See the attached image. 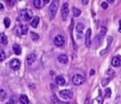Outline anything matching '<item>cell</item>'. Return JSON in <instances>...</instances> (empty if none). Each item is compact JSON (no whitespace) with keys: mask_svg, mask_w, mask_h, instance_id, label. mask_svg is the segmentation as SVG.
I'll list each match as a JSON object with an SVG mask.
<instances>
[{"mask_svg":"<svg viewBox=\"0 0 121 104\" xmlns=\"http://www.w3.org/2000/svg\"><path fill=\"white\" fill-rule=\"evenodd\" d=\"M5 60V53H4L3 50H0V62Z\"/></svg>","mask_w":121,"mask_h":104,"instance_id":"cb8c5ba5","label":"cell"},{"mask_svg":"<svg viewBox=\"0 0 121 104\" xmlns=\"http://www.w3.org/2000/svg\"><path fill=\"white\" fill-rule=\"evenodd\" d=\"M82 2H83L84 5H86V4H88V2H89V0H82Z\"/></svg>","mask_w":121,"mask_h":104,"instance_id":"f1b7e54d","label":"cell"},{"mask_svg":"<svg viewBox=\"0 0 121 104\" xmlns=\"http://www.w3.org/2000/svg\"><path fill=\"white\" fill-rule=\"evenodd\" d=\"M57 8H59V0H53L51 2L50 6H49V17H50L51 20L54 19L56 12H57Z\"/></svg>","mask_w":121,"mask_h":104,"instance_id":"6da1fadb","label":"cell"},{"mask_svg":"<svg viewBox=\"0 0 121 104\" xmlns=\"http://www.w3.org/2000/svg\"><path fill=\"white\" fill-rule=\"evenodd\" d=\"M121 64V60L119 56H115V57H113V60H112V65H113L114 67H119Z\"/></svg>","mask_w":121,"mask_h":104,"instance_id":"8fae6325","label":"cell"},{"mask_svg":"<svg viewBox=\"0 0 121 104\" xmlns=\"http://www.w3.org/2000/svg\"><path fill=\"white\" fill-rule=\"evenodd\" d=\"M90 37H91V29H88L87 31H86V34H85V44L87 47H89L90 44H91Z\"/></svg>","mask_w":121,"mask_h":104,"instance_id":"9c48e42d","label":"cell"},{"mask_svg":"<svg viewBox=\"0 0 121 104\" xmlns=\"http://www.w3.org/2000/svg\"><path fill=\"white\" fill-rule=\"evenodd\" d=\"M72 83L77 86L82 85V84L84 83V77L81 74H74L72 77Z\"/></svg>","mask_w":121,"mask_h":104,"instance_id":"5b68a950","label":"cell"},{"mask_svg":"<svg viewBox=\"0 0 121 104\" xmlns=\"http://www.w3.org/2000/svg\"><path fill=\"white\" fill-rule=\"evenodd\" d=\"M81 15V10L79 9H73V17H78Z\"/></svg>","mask_w":121,"mask_h":104,"instance_id":"44dd1931","label":"cell"},{"mask_svg":"<svg viewBox=\"0 0 121 104\" xmlns=\"http://www.w3.org/2000/svg\"><path fill=\"white\" fill-rule=\"evenodd\" d=\"M10 66L12 69L17 70V69H19V67H20V62H19V60H17V58H14V60H12L10 62Z\"/></svg>","mask_w":121,"mask_h":104,"instance_id":"ba28073f","label":"cell"},{"mask_svg":"<svg viewBox=\"0 0 121 104\" xmlns=\"http://www.w3.org/2000/svg\"><path fill=\"white\" fill-rule=\"evenodd\" d=\"M102 102H103V100H102V98L101 97H98V98L95 100V104H102Z\"/></svg>","mask_w":121,"mask_h":104,"instance_id":"4316f807","label":"cell"},{"mask_svg":"<svg viewBox=\"0 0 121 104\" xmlns=\"http://www.w3.org/2000/svg\"><path fill=\"white\" fill-rule=\"evenodd\" d=\"M19 100H20V102L22 104H29V99H28V97L26 95H21L19 97Z\"/></svg>","mask_w":121,"mask_h":104,"instance_id":"ac0fdd59","label":"cell"},{"mask_svg":"<svg viewBox=\"0 0 121 104\" xmlns=\"http://www.w3.org/2000/svg\"><path fill=\"white\" fill-rule=\"evenodd\" d=\"M53 43H54V45L56 47H63L65 44V37L63 35H56L54 37Z\"/></svg>","mask_w":121,"mask_h":104,"instance_id":"8992f818","label":"cell"},{"mask_svg":"<svg viewBox=\"0 0 121 104\" xmlns=\"http://www.w3.org/2000/svg\"><path fill=\"white\" fill-rule=\"evenodd\" d=\"M111 94H112V90L109 89V88H106V89H105V97H106V98H109V97H111Z\"/></svg>","mask_w":121,"mask_h":104,"instance_id":"484cf974","label":"cell"},{"mask_svg":"<svg viewBox=\"0 0 121 104\" xmlns=\"http://www.w3.org/2000/svg\"><path fill=\"white\" fill-rule=\"evenodd\" d=\"M28 33V27L25 25H20L17 28V34L18 35H25Z\"/></svg>","mask_w":121,"mask_h":104,"instance_id":"52a82bcc","label":"cell"},{"mask_svg":"<svg viewBox=\"0 0 121 104\" xmlns=\"http://www.w3.org/2000/svg\"><path fill=\"white\" fill-rule=\"evenodd\" d=\"M72 96H73V94L70 89H64L60 91V97L62 99H65V100H70L72 98Z\"/></svg>","mask_w":121,"mask_h":104,"instance_id":"277c9868","label":"cell"},{"mask_svg":"<svg viewBox=\"0 0 121 104\" xmlns=\"http://www.w3.org/2000/svg\"><path fill=\"white\" fill-rule=\"evenodd\" d=\"M2 10H3V4L0 3V11H2Z\"/></svg>","mask_w":121,"mask_h":104,"instance_id":"d6a6232c","label":"cell"},{"mask_svg":"<svg viewBox=\"0 0 121 104\" xmlns=\"http://www.w3.org/2000/svg\"><path fill=\"white\" fill-rule=\"evenodd\" d=\"M108 82H109V80H105V81H103V82H102V84H103V85L105 86V85H106L107 83H108Z\"/></svg>","mask_w":121,"mask_h":104,"instance_id":"f546056e","label":"cell"},{"mask_svg":"<svg viewBox=\"0 0 121 104\" xmlns=\"http://www.w3.org/2000/svg\"><path fill=\"white\" fill-rule=\"evenodd\" d=\"M33 17V13H32V11L28 10V9H25V10H21L20 12H19V18L21 19V20H25V21H30Z\"/></svg>","mask_w":121,"mask_h":104,"instance_id":"7a4b0ae2","label":"cell"},{"mask_svg":"<svg viewBox=\"0 0 121 104\" xmlns=\"http://www.w3.org/2000/svg\"><path fill=\"white\" fill-rule=\"evenodd\" d=\"M5 104H13L12 102H8V103H5Z\"/></svg>","mask_w":121,"mask_h":104,"instance_id":"d590c367","label":"cell"},{"mask_svg":"<svg viewBox=\"0 0 121 104\" xmlns=\"http://www.w3.org/2000/svg\"><path fill=\"white\" fill-rule=\"evenodd\" d=\"M85 104H89V99H86V101H85Z\"/></svg>","mask_w":121,"mask_h":104,"instance_id":"836d02e7","label":"cell"},{"mask_svg":"<svg viewBox=\"0 0 121 104\" xmlns=\"http://www.w3.org/2000/svg\"><path fill=\"white\" fill-rule=\"evenodd\" d=\"M43 1H44L45 4H46V3H49V1H50V0H43Z\"/></svg>","mask_w":121,"mask_h":104,"instance_id":"e575fe53","label":"cell"},{"mask_svg":"<svg viewBox=\"0 0 121 104\" xmlns=\"http://www.w3.org/2000/svg\"><path fill=\"white\" fill-rule=\"evenodd\" d=\"M75 30H77V32L79 34H81L82 32H83V30H84V25L83 23H81V22H79L77 25V27H75Z\"/></svg>","mask_w":121,"mask_h":104,"instance_id":"d6986e66","label":"cell"},{"mask_svg":"<svg viewBox=\"0 0 121 104\" xmlns=\"http://www.w3.org/2000/svg\"><path fill=\"white\" fill-rule=\"evenodd\" d=\"M31 37H32V39L33 40H38V38H39V36H38V34L37 33H31Z\"/></svg>","mask_w":121,"mask_h":104,"instance_id":"d4e9b609","label":"cell"},{"mask_svg":"<svg viewBox=\"0 0 121 104\" xmlns=\"http://www.w3.org/2000/svg\"><path fill=\"white\" fill-rule=\"evenodd\" d=\"M3 22H4V26H5V28H9L10 27V25H11V20H10V18H4V20H3Z\"/></svg>","mask_w":121,"mask_h":104,"instance_id":"603a6c76","label":"cell"},{"mask_svg":"<svg viewBox=\"0 0 121 104\" xmlns=\"http://www.w3.org/2000/svg\"><path fill=\"white\" fill-rule=\"evenodd\" d=\"M36 61V55L34 53H31V54H29V55L27 56V63L29 65H31L32 63H34Z\"/></svg>","mask_w":121,"mask_h":104,"instance_id":"30bf717a","label":"cell"},{"mask_svg":"<svg viewBox=\"0 0 121 104\" xmlns=\"http://www.w3.org/2000/svg\"><path fill=\"white\" fill-rule=\"evenodd\" d=\"M0 44H2V45L8 44V38H6V36L3 33H0Z\"/></svg>","mask_w":121,"mask_h":104,"instance_id":"e0dca14e","label":"cell"},{"mask_svg":"<svg viewBox=\"0 0 121 104\" xmlns=\"http://www.w3.org/2000/svg\"><path fill=\"white\" fill-rule=\"evenodd\" d=\"M107 2H108V3H114V2H115V0H106Z\"/></svg>","mask_w":121,"mask_h":104,"instance_id":"1f68e13d","label":"cell"},{"mask_svg":"<svg viewBox=\"0 0 121 104\" xmlns=\"http://www.w3.org/2000/svg\"><path fill=\"white\" fill-rule=\"evenodd\" d=\"M6 99V92L3 89H0V100L3 101Z\"/></svg>","mask_w":121,"mask_h":104,"instance_id":"ffe728a7","label":"cell"},{"mask_svg":"<svg viewBox=\"0 0 121 104\" xmlns=\"http://www.w3.org/2000/svg\"><path fill=\"white\" fill-rule=\"evenodd\" d=\"M38 22H39V17L38 16H35L33 19L31 20V26L33 28H36L38 26Z\"/></svg>","mask_w":121,"mask_h":104,"instance_id":"9a60e30c","label":"cell"},{"mask_svg":"<svg viewBox=\"0 0 121 104\" xmlns=\"http://www.w3.org/2000/svg\"><path fill=\"white\" fill-rule=\"evenodd\" d=\"M13 50H14L15 54H17V55H19V54L21 53V48L18 44H14V46H13Z\"/></svg>","mask_w":121,"mask_h":104,"instance_id":"2e32d148","label":"cell"},{"mask_svg":"<svg viewBox=\"0 0 121 104\" xmlns=\"http://www.w3.org/2000/svg\"><path fill=\"white\" fill-rule=\"evenodd\" d=\"M118 31H119L120 33H121V19L119 20V29H118Z\"/></svg>","mask_w":121,"mask_h":104,"instance_id":"4dcf8cb0","label":"cell"},{"mask_svg":"<svg viewBox=\"0 0 121 104\" xmlns=\"http://www.w3.org/2000/svg\"><path fill=\"white\" fill-rule=\"evenodd\" d=\"M17 0H6V5L9 6H14Z\"/></svg>","mask_w":121,"mask_h":104,"instance_id":"7402d4cb","label":"cell"},{"mask_svg":"<svg viewBox=\"0 0 121 104\" xmlns=\"http://www.w3.org/2000/svg\"><path fill=\"white\" fill-rule=\"evenodd\" d=\"M55 82H56V84L57 85H60V86H63V85H65V83H66V81H65V79L63 77H56V79H55Z\"/></svg>","mask_w":121,"mask_h":104,"instance_id":"5bb4252c","label":"cell"},{"mask_svg":"<svg viewBox=\"0 0 121 104\" xmlns=\"http://www.w3.org/2000/svg\"><path fill=\"white\" fill-rule=\"evenodd\" d=\"M101 6H102L103 9H107L108 4H107V2H102V3H101Z\"/></svg>","mask_w":121,"mask_h":104,"instance_id":"83f0119b","label":"cell"},{"mask_svg":"<svg viewBox=\"0 0 121 104\" xmlns=\"http://www.w3.org/2000/svg\"><path fill=\"white\" fill-rule=\"evenodd\" d=\"M69 14V4L67 2H65L62 5V10H60V16H62L63 20H66V18L68 17Z\"/></svg>","mask_w":121,"mask_h":104,"instance_id":"3957f363","label":"cell"},{"mask_svg":"<svg viewBox=\"0 0 121 104\" xmlns=\"http://www.w3.org/2000/svg\"><path fill=\"white\" fill-rule=\"evenodd\" d=\"M33 4L36 9H42L43 6L45 5V2L43 0H34L33 1Z\"/></svg>","mask_w":121,"mask_h":104,"instance_id":"4fadbf2b","label":"cell"},{"mask_svg":"<svg viewBox=\"0 0 121 104\" xmlns=\"http://www.w3.org/2000/svg\"><path fill=\"white\" fill-rule=\"evenodd\" d=\"M57 60H59V62L62 63V64H67V63H68V57H67L66 54H60V55H59Z\"/></svg>","mask_w":121,"mask_h":104,"instance_id":"7c38bea8","label":"cell"}]
</instances>
